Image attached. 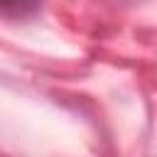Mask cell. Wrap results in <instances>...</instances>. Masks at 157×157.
I'll list each match as a JSON object with an SVG mask.
<instances>
[{
	"instance_id": "cell-1",
	"label": "cell",
	"mask_w": 157,
	"mask_h": 157,
	"mask_svg": "<svg viewBox=\"0 0 157 157\" xmlns=\"http://www.w3.org/2000/svg\"><path fill=\"white\" fill-rule=\"evenodd\" d=\"M42 0H0V15L10 20H25L32 17L39 10Z\"/></svg>"
}]
</instances>
